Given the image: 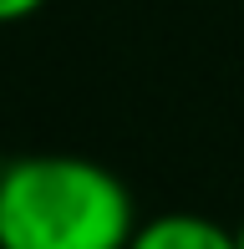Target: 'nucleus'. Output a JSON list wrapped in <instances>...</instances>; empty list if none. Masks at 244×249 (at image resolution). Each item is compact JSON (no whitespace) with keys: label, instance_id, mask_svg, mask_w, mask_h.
<instances>
[{"label":"nucleus","instance_id":"1","mask_svg":"<svg viewBox=\"0 0 244 249\" xmlns=\"http://www.w3.org/2000/svg\"><path fill=\"white\" fill-rule=\"evenodd\" d=\"M138 234L127 183L76 153L10 158L0 188V249H127Z\"/></svg>","mask_w":244,"mask_h":249},{"label":"nucleus","instance_id":"2","mask_svg":"<svg viewBox=\"0 0 244 249\" xmlns=\"http://www.w3.org/2000/svg\"><path fill=\"white\" fill-rule=\"evenodd\" d=\"M127 249H239L234 229H224L209 213H158V219H142Z\"/></svg>","mask_w":244,"mask_h":249},{"label":"nucleus","instance_id":"3","mask_svg":"<svg viewBox=\"0 0 244 249\" xmlns=\"http://www.w3.org/2000/svg\"><path fill=\"white\" fill-rule=\"evenodd\" d=\"M41 5H46V0H0V26H16V20L36 16Z\"/></svg>","mask_w":244,"mask_h":249},{"label":"nucleus","instance_id":"4","mask_svg":"<svg viewBox=\"0 0 244 249\" xmlns=\"http://www.w3.org/2000/svg\"><path fill=\"white\" fill-rule=\"evenodd\" d=\"M5 173H10V158L0 153V188H5Z\"/></svg>","mask_w":244,"mask_h":249},{"label":"nucleus","instance_id":"5","mask_svg":"<svg viewBox=\"0 0 244 249\" xmlns=\"http://www.w3.org/2000/svg\"><path fill=\"white\" fill-rule=\"evenodd\" d=\"M234 244H239V249H244V224H239V229H234Z\"/></svg>","mask_w":244,"mask_h":249}]
</instances>
